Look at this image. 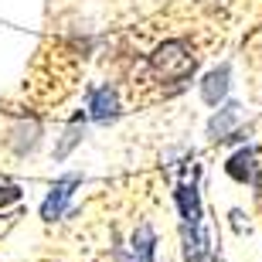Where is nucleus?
Returning <instances> with one entry per match:
<instances>
[{"label": "nucleus", "instance_id": "f257e3e1", "mask_svg": "<svg viewBox=\"0 0 262 262\" xmlns=\"http://www.w3.org/2000/svg\"><path fill=\"white\" fill-rule=\"evenodd\" d=\"M194 68H198L194 51L187 48L181 38L157 45L154 55H150V72H154L157 82H184V78L194 75Z\"/></svg>", "mask_w": 262, "mask_h": 262}, {"label": "nucleus", "instance_id": "f03ea898", "mask_svg": "<svg viewBox=\"0 0 262 262\" xmlns=\"http://www.w3.org/2000/svg\"><path fill=\"white\" fill-rule=\"evenodd\" d=\"M78 181H82L78 174H65L61 181L51 184L48 198L41 201V218H45V222H58L61 214H65V208H68V201H72V194H75Z\"/></svg>", "mask_w": 262, "mask_h": 262}, {"label": "nucleus", "instance_id": "7ed1b4c3", "mask_svg": "<svg viewBox=\"0 0 262 262\" xmlns=\"http://www.w3.org/2000/svg\"><path fill=\"white\" fill-rule=\"evenodd\" d=\"M228 85H232V68L228 65L211 68V72L204 75V82H201V99L208 102V106H222L225 96H228Z\"/></svg>", "mask_w": 262, "mask_h": 262}, {"label": "nucleus", "instance_id": "20e7f679", "mask_svg": "<svg viewBox=\"0 0 262 262\" xmlns=\"http://www.w3.org/2000/svg\"><path fill=\"white\" fill-rule=\"evenodd\" d=\"M119 116V96L116 89H96L92 96H89V119H96V123H113Z\"/></svg>", "mask_w": 262, "mask_h": 262}, {"label": "nucleus", "instance_id": "39448f33", "mask_svg": "<svg viewBox=\"0 0 262 262\" xmlns=\"http://www.w3.org/2000/svg\"><path fill=\"white\" fill-rule=\"evenodd\" d=\"M228 177L238 181V184H252L255 174H259V164H255V146H242V150H235L228 157V164H225Z\"/></svg>", "mask_w": 262, "mask_h": 262}, {"label": "nucleus", "instance_id": "423d86ee", "mask_svg": "<svg viewBox=\"0 0 262 262\" xmlns=\"http://www.w3.org/2000/svg\"><path fill=\"white\" fill-rule=\"evenodd\" d=\"M157 255V235L150 225H140L129 238V262H154Z\"/></svg>", "mask_w": 262, "mask_h": 262}, {"label": "nucleus", "instance_id": "0eeeda50", "mask_svg": "<svg viewBox=\"0 0 262 262\" xmlns=\"http://www.w3.org/2000/svg\"><path fill=\"white\" fill-rule=\"evenodd\" d=\"M235 123H238V106H235V102H225L211 116V123H208V136H211V140H225V136L232 133Z\"/></svg>", "mask_w": 262, "mask_h": 262}, {"label": "nucleus", "instance_id": "6e6552de", "mask_svg": "<svg viewBox=\"0 0 262 262\" xmlns=\"http://www.w3.org/2000/svg\"><path fill=\"white\" fill-rule=\"evenodd\" d=\"M82 136H85V119L82 116H75L72 123H68V129H65V136H61V143L55 146V160H65L72 150H75L78 143H82Z\"/></svg>", "mask_w": 262, "mask_h": 262}, {"label": "nucleus", "instance_id": "1a4fd4ad", "mask_svg": "<svg viewBox=\"0 0 262 262\" xmlns=\"http://www.w3.org/2000/svg\"><path fill=\"white\" fill-rule=\"evenodd\" d=\"M38 123H20L17 129H14V136H20V140H14V150L17 154H28V150H34L38 146Z\"/></svg>", "mask_w": 262, "mask_h": 262}, {"label": "nucleus", "instance_id": "9d476101", "mask_svg": "<svg viewBox=\"0 0 262 262\" xmlns=\"http://www.w3.org/2000/svg\"><path fill=\"white\" fill-rule=\"evenodd\" d=\"M20 191L17 184H10V181H0V208H7V204H17L20 201Z\"/></svg>", "mask_w": 262, "mask_h": 262}, {"label": "nucleus", "instance_id": "9b49d317", "mask_svg": "<svg viewBox=\"0 0 262 262\" xmlns=\"http://www.w3.org/2000/svg\"><path fill=\"white\" fill-rule=\"evenodd\" d=\"M187 262H218V255L204 245V249H198V252H187Z\"/></svg>", "mask_w": 262, "mask_h": 262}, {"label": "nucleus", "instance_id": "f8f14e48", "mask_svg": "<svg viewBox=\"0 0 262 262\" xmlns=\"http://www.w3.org/2000/svg\"><path fill=\"white\" fill-rule=\"evenodd\" d=\"M255 187H259V194H262V164H259V174H255V181H252Z\"/></svg>", "mask_w": 262, "mask_h": 262}]
</instances>
